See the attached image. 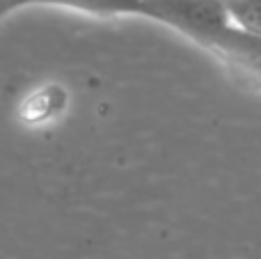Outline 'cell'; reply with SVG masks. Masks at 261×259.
<instances>
[{
	"label": "cell",
	"instance_id": "1",
	"mask_svg": "<svg viewBox=\"0 0 261 259\" xmlns=\"http://www.w3.org/2000/svg\"><path fill=\"white\" fill-rule=\"evenodd\" d=\"M138 16L165 23L208 48L261 60V39L231 23L222 0H140Z\"/></svg>",
	"mask_w": 261,
	"mask_h": 259
},
{
	"label": "cell",
	"instance_id": "2",
	"mask_svg": "<svg viewBox=\"0 0 261 259\" xmlns=\"http://www.w3.org/2000/svg\"><path fill=\"white\" fill-rule=\"evenodd\" d=\"M32 3L60 5L96 16H126V14H138L140 9V0H32Z\"/></svg>",
	"mask_w": 261,
	"mask_h": 259
},
{
	"label": "cell",
	"instance_id": "3",
	"mask_svg": "<svg viewBox=\"0 0 261 259\" xmlns=\"http://www.w3.org/2000/svg\"><path fill=\"white\" fill-rule=\"evenodd\" d=\"M231 23L241 32L261 39V0H222Z\"/></svg>",
	"mask_w": 261,
	"mask_h": 259
},
{
	"label": "cell",
	"instance_id": "4",
	"mask_svg": "<svg viewBox=\"0 0 261 259\" xmlns=\"http://www.w3.org/2000/svg\"><path fill=\"white\" fill-rule=\"evenodd\" d=\"M32 0H0V18L5 16V14L14 12V9L23 7V5H30Z\"/></svg>",
	"mask_w": 261,
	"mask_h": 259
}]
</instances>
